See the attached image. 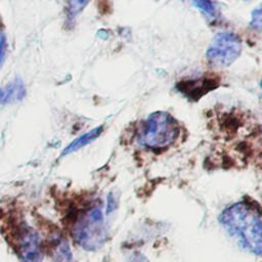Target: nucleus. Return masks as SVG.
<instances>
[{
	"mask_svg": "<svg viewBox=\"0 0 262 262\" xmlns=\"http://www.w3.org/2000/svg\"><path fill=\"white\" fill-rule=\"evenodd\" d=\"M220 222L243 249L260 256L262 226L261 216L257 209L246 203L233 204L221 213Z\"/></svg>",
	"mask_w": 262,
	"mask_h": 262,
	"instance_id": "nucleus-1",
	"label": "nucleus"
},
{
	"mask_svg": "<svg viewBox=\"0 0 262 262\" xmlns=\"http://www.w3.org/2000/svg\"><path fill=\"white\" fill-rule=\"evenodd\" d=\"M178 136V125L174 118L166 112L150 114L140 132L139 141L149 148L167 147Z\"/></svg>",
	"mask_w": 262,
	"mask_h": 262,
	"instance_id": "nucleus-2",
	"label": "nucleus"
},
{
	"mask_svg": "<svg viewBox=\"0 0 262 262\" xmlns=\"http://www.w3.org/2000/svg\"><path fill=\"white\" fill-rule=\"evenodd\" d=\"M73 235L76 242L86 250L90 251L99 248L106 237L101 208L93 206L85 211L76 221Z\"/></svg>",
	"mask_w": 262,
	"mask_h": 262,
	"instance_id": "nucleus-3",
	"label": "nucleus"
},
{
	"mask_svg": "<svg viewBox=\"0 0 262 262\" xmlns=\"http://www.w3.org/2000/svg\"><path fill=\"white\" fill-rule=\"evenodd\" d=\"M242 48L241 38L233 32L224 31L215 35L206 56L211 66L225 68L237 59Z\"/></svg>",
	"mask_w": 262,
	"mask_h": 262,
	"instance_id": "nucleus-4",
	"label": "nucleus"
},
{
	"mask_svg": "<svg viewBox=\"0 0 262 262\" xmlns=\"http://www.w3.org/2000/svg\"><path fill=\"white\" fill-rule=\"evenodd\" d=\"M18 249L21 262H42L39 235L32 228H25L21 231Z\"/></svg>",
	"mask_w": 262,
	"mask_h": 262,
	"instance_id": "nucleus-5",
	"label": "nucleus"
},
{
	"mask_svg": "<svg viewBox=\"0 0 262 262\" xmlns=\"http://www.w3.org/2000/svg\"><path fill=\"white\" fill-rule=\"evenodd\" d=\"M213 80L201 79V80H192L187 82L179 83V90L183 92L186 96L192 97L193 99H198L202 95H204L207 91L215 88L216 86L213 85Z\"/></svg>",
	"mask_w": 262,
	"mask_h": 262,
	"instance_id": "nucleus-6",
	"label": "nucleus"
},
{
	"mask_svg": "<svg viewBox=\"0 0 262 262\" xmlns=\"http://www.w3.org/2000/svg\"><path fill=\"white\" fill-rule=\"evenodd\" d=\"M26 95V87L21 80L15 79L6 86L0 88V103L7 104L20 100Z\"/></svg>",
	"mask_w": 262,
	"mask_h": 262,
	"instance_id": "nucleus-7",
	"label": "nucleus"
},
{
	"mask_svg": "<svg viewBox=\"0 0 262 262\" xmlns=\"http://www.w3.org/2000/svg\"><path fill=\"white\" fill-rule=\"evenodd\" d=\"M103 131V127L100 125V126H97L93 129H91L90 131H88L87 133L79 136L78 138H76L74 141H72L61 152V156L64 157L69 154H72L82 147H84L85 145L89 144L90 142L94 141L96 138H98L100 136V134L102 133Z\"/></svg>",
	"mask_w": 262,
	"mask_h": 262,
	"instance_id": "nucleus-8",
	"label": "nucleus"
},
{
	"mask_svg": "<svg viewBox=\"0 0 262 262\" xmlns=\"http://www.w3.org/2000/svg\"><path fill=\"white\" fill-rule=\"evenodd\" d=\"M192 4L201 10L203 13L208 15L209 17H215L217 14V9L215 7V4L211 1H193Z\"/></svg>",
	"mask_w": 262,
	"mask_h": 262,
	"instance_id": "nucleus-9",
	"label": "nucleus"
},
{
	"mask_svg": "<svg viewBox=\"0 0 262 262\" xmlns=\"http://www.w3.org/2000/svg\"><path fill=\"white\" fill-rule=\"evenodd\" d=\"M87 1H71L67 8L68 11V18L69 20H73L74 17L87 5Z\"/></svg>",
	"mask_w": 262,
	"mask_h": 262,
	"instance_id": "nucleus-10",
	"label": "nucleus"
},
{
	"mask_svg": "<svg viewBox=\"0 0 262 262\" xmlns=\"http://www.w3.org/2000/svg\"><path fill=\"white\" fill-rule=\"evenodd\" d=\"M250 24L253 28L260 30V28H261V9L260 8H257L253 11L252 19H251Z\"/></svg>",
	"mask_w": 262,
	"mask_h": 262,
	"instance_id": "nucleus-11",
	"label": "nucleus"
},
{
	"mask_svg": "<svg viewBox=\"0 0 262 262\" xmlns=\"http://www.w3.org/2000/svg\"><path fill=\"white\" fill-rule=\"evenodd\" d=\"M6 37L5 35L1 32L0 33V67L3 62V59H4V56H5V51H6Z\"/></svg>",
	"mask_w": 262,
	"mask_h": 262,
	"instance_id": "nucleus-12",
	"label": "nucleus"
}]
</instances>
